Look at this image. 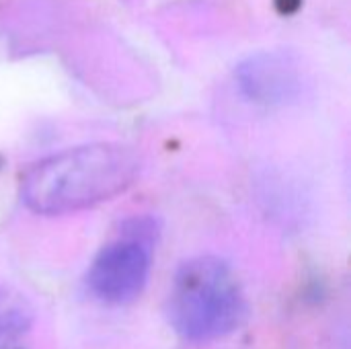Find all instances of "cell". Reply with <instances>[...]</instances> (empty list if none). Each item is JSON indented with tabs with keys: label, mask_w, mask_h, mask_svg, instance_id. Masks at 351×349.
Here are the masks:
<instances>
[{
	"label": "cell",
	"mask_w": 351,
	"mask_h": 349,
	"mask_svg": "<svg viewBox=\"0 0 351 349\" xmlns=\"http://www.w3.org/2000/svg\"><path fill=\"white\" fill-rule=\"evenodd\" d=\"M138 171L140 160L130 146L82 144L31 165L21 179V202L43 216L76 212L119 195Z\"/></svg>",
	"instance_id": "1"
},
{
	"label": "cell",
	"mask_w": 351,
	"mask_h": 349,
	"mask_svg": "<svg viewBox=\"0 0 351 349\" xmlns=\"http://www.w3.org/2000/svg\"><path fill=\"white\" fill-rule=\"evenodd\" d=\"M171 327L185 341H214L237 331L247 319V300L232 267L212 255L185 261L167 300Z\"/></svg>",
	"instance_id": "2"
},
{
	"label": "cell",
	"mask_w": 351,
	"mask_h": 349,
	"mask_svg": "<svg viewBox=\"0 0 351 349\" xmlns=\"http://www.w3.org/2000/svg\"><path fill=\"white\" fill-rule=\"evenodd\" d=\"M152 239L142 226L105 245L93 259L86 284L93 296L105 304L136 300L150 276Z\"/></svg>",
	"instance_id": "3"
},
{
	"label": "cell",
	"mask_w": 351,
	"mask_h": 349,
	"mask_svg": "<svg viewBox=\"0 0 351 349\" xmlns=\"http://www.w3.org/2000/svg\"><path fill=\"white\" fill-rule=\"evenodd\" d=\"M239 86L255 103H286L300 86L296 68L278 53H259L249 58L237 70Z\"/></svg>",
	"instance_id": "4"
},
{
	"label": "cell",
	"mask_w": 351,
	"mask_h": 349,
	"mask_svg": "<svg viewBox=\"0 0 351 349\" xmlns=\"http://www.w3.org/2000/svg\"><path fill=\"white\" fill-rule=\"evenodd\" d=\"M31 325L33 309L29 300L12 288H0V349L14 348Z\"/></svg>",
	"instance_id": "5"
}]
</instances>
